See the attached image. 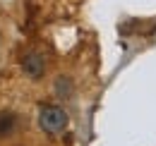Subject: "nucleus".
Wrapping results in <instances>:
<instances>
[{
    "instance_id": "obj_1",
    "label": "nucleus",
    "mask_w": 156,
    "mask_h": 146,
    "mask_svg": "<svg viewBox=\"0 0 156 146\" xmlns=\"http://www.w3.org/2000/svg\"><path fill=\"white\" fill-rule=\"evenodd\" d=\"M67 125H70V115L60 106H48L46 103V106L39 108V127L46 134H60V132H65Z\"/></svg>"
},
{
    "instance_id": "obj_2",
    "label": "nucleus",
    "mask_w": 156,
    "mask_h": 146,
    "mask_svg": "<svg viewBox=\"0 0 156 146\" xmlns=\"http://www.w3.org/2000/svg\"><path fill=\"white\" fill-rule=\"evenodd\" d=\"M22 70L29 74L31 79H39L43 70H46V60H43V55L36 53V50H31V53L24 55V60H22Z\"/></svg>"
},
{
    "instance_id": "obj_3",
    "label": "nucleus",
    "mask_w": 156,
    "mask_h": 146,
    "mask_svg": "<svg viewBox=\"0 0 156 146\" xmlns=\"http://www.w3.org/2000/svg\"><path fill=\"white\" fill-rule=\"evenodd\" d=\"M15 129H17V115L10 113V110H2L0 113V139L2 137H10Z\"/></svg>"
},
{
    "instance_id": "obj_4",
    "label": "nucleus",
    "mask_w": 156,
    "mask_h": 146,
    "mask_svg": "<svg viewBox=\"0 0 156 146\" xmlns=\"http://www.w3.org/2000/svg\"><path fill=\"white\" fill-rule=\"evenodd\" d=\"M53 89H55V96H58V98H70V96H72V79L58 77L55 84H53Z\"/></svg>"
}]
</instances>
